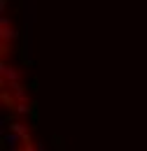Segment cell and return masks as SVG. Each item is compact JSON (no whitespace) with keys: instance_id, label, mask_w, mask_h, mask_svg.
I'll list each match as a JSON object with an SVG mask.
<instances>
[{"instance_id":"52a82bcc","label":"cell","mask_w":147,"mask_h":151,"mask_svg":"<svg viewBox=\"0 0 147 151\" xmlns=\"http://www.w3.org/2000/svg\"><path fill=\"white\" fill-rule=\"evenodd\" d=\"M37 151H44V144H42V142H40V144H37Z\"/></svg>"},{"instance_id":"6da1fadb","label":"cell","mask_w":147,"mask_h":151,"mask_svg":"<svg viewBox=\"0 0 147 151\" xmlns=\"http://www.w3.org/2000/svg\"><path fill=\"white\" fill-rule=\"evenodd\" d=\"M12 40H17V30L12 28L9 19L2 14L0 17V42H12Z\"/></svg>"},{"instance_id":"7a4b0ae2","label":"cell","mask_w":147,"mask_h":151,"mask_svg":"<svg viewBox=\"0 0 147 151\" xmlns=\"http://www.w3.org/2000/svg\"><path fill=\"white\" fill-rule=\"evenodd\" d=\"M0 75H2V86H5L7 81H9V84H12V81H21V72L14 70V68H9L5 60L0 63Z\"/></svg>"},{"instance_id":"8992f818","label":"cell","mask_w":147,"mask_h":151,"mask_svg":"<svg viewBox=\"0 0 147 151\" xmlns=\"http://www.w3.org/2000/svg\"><path fill=\"white\" fill-rule=\"evenodd\" d=\"M5 9H7V0H0V12L5 14Z\"/></svg>"},{"instance_id":"277c9868","label":"cell","mask_w":147,"mask_h":151,"mask_svg":"<svg viewBox=\"0 0 147 151\" xmlns=\"http://www.w3.org/2000/svg\"><path fill=\"white\" fill-rule=\"evenodd\" d=\"M14 112H17L19 116H28V114H31V107H28V102H17V105H14Z\"/></svg>"},{"instance_id":"5b68a950","label":"cell","mask_w":147,"mask_h":151,"mask_svg":"<svg viewBox=\"0 0 147 151\" xmlns=\"http://www.w3.org/2000/svg\"><path fill=\"white\" fill-rule=\"evenodd\" d=\"M0 54H2V56H7V54H9V47H7V42H2V47H0Z\"/></svg>"},{"instance_id":"3957f363","label":"cell","mask_w":147,"mask_h":151,"mask_svg":"<svg viewBox=\"0 0 147 151\" xmlns=\"http://www.w3.org/2000/svg\"><path fill=\"white\" fill-rule=\"evenodd\" d=\"M0 100H2V105H5V107H9V109H14V105H17V102H14L17 98H12L7 91H2V93H0Z\"/></svg>"}]
</instances>
